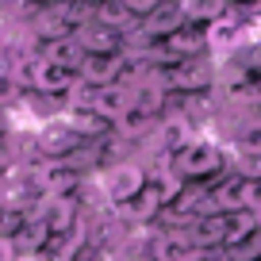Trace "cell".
<instances>
[{"label": "cell", "mask_w": 261, "mask_h": 261, "mask_svg": "<svg viewBox=\"0 0 261 261\" xmlns=\"http://www.w3.org/2000/svg\"><path fill=\"white\" fill-rule=\"evenodd\" d=\"M173 173L185 185H204L215 173H230V162L223 158V146L215 139H196L173 158Z\"/></svg>", "instance_id": "obj_1"}, {"label": "cell", "mask_w": 261, "mask_h": 261, "mask_svg": "<svg viewBox=\"0 0 261 261\" xmlns=\"http://www.w3.org/2000/svg\"><path fill=\"white\" fill-rule=\"evenodd\" d=\"M150 188V173L142 162H112L108 169H100V192L112 207H127L130 200H139Z\"/></svg>", "instance_id": "obj_2"}, {"label": "cell", "mask_w": 261, "mask_h": 261, "mask_svg": "<svg viewBox=\"0 0 261 261\" xmlns=\"http://www.w3.org/2000/svg\"><path fill=\"white\" fill-rule=\"evenodd\" d=\"M77 85V73H69V69H62V65H54L50 58H35L31 69H27V92H35V96H46V100H62L73 92Z\"/></svg>", "instance_id": "obj_3"}, {"label": "cell", "mask_w": 261, "mask_h": 261, "mask_svg": "<svg viewBox=\"0 0 261 261\" xmlns=\"http://www.w3.org/2000/svg\"><path fill=\"white\" fill-rule=\"evenodd\" d=\"M215 81H219V65L212 62V54L188 58V62L165 69V89H169V92H188V96H192V92L212 89Z\"/></svg>", "instance_id": "obj_4"}, {"label": "cell", "mask_w": 261, "mask_h": 261, "mask_svg": "<svg viewBox=\"0 0 261 261\" xmlns=\"http://www.w3.org/2000/svg\"><path fill=\"white\" fill-rule=\"evenodd\" d=\"M35 150H39L42 162H69V158H77L85 150V142L77 139L73 130L62 123V115L50 123H42L39 135H35Z\"/></svg>", "instance_id": "obj_5"}, {"label": "cell", "mask_w": 261, "mask_h": 261, "mask_svg": "<svg viewBox=\"0 0 261 261\" xmlns=\"http://www.w3.org/2000/svg\"><path fill=\"white\" fill-rule=\"evenodd\" d=\"M127 69H130L127 54H85L77 77H81L89 89H108V85L127 81Z\"/></svg>", "instance_id": "obj_6"}, {"label": "cell", "mask_w": 261, "mask_h": 261, "mask_svg": "<svg viewBox=\"0 0 261 261\" xmlns=\"http://www.w3.org/2000/svg\"><path fill=\"white\" fill-rule=\"evenodd\" d=\"M204 39H207V54L212 58H234L242 50V39H246V19L230 8L223 19L204 27Z\"/></svg>", "instance_id": "obj_7"}, {"label": "cell", "mask_w": 261, "mask_h": 261, "mask_svg": "<svg viewBox=\"0 0 261 261\" xmlns=\"http://www.w3.org/2000/svg\"><path fill=\"white\" fill-rule=\"evenodd\" d=\"M196 139H200V135H196L192 119H188L185 112L180 115H162V119H158L154 142H158V150H162L165 158H177L180 150H185L188 142H196Z\"/></svg>", "instance_id": "obj_8"}, {"label": "cell", "mask_w": 261, "mask_h": 261, "mask_svg": "<svg viewBox=\"0 0 261 261\" xmlns=\"http://www.w3.org/2000/svg\"><path fill=\"white\" fill-rule=\"evenodd\" d=\"M77 42L85 46V54H127V35L96 19L77 27Z\"/></svg>", "instance_id": "obj_9"}, {"label": "cell", "mask_w": 261, "mask_h": 261, "mask_svg": "<svg viewBox=\"0 0 261 261\" xmlns=\"http://www.w3.org/2000/svg\"><path fill=\"white\" fill-rule=\"evenodd\" d=\"M130 108H135V96H130V85H127V81L108 85V89H96V92H92V112H96L100 119H108L112 127L130 112Z\"/></svg>", "instance_id": "obj_10"}, {"label": "cell", "mask_w": 261, "mask_h": 261, "mask_svg": "<svg viewBox=\"0 0 261 261\" xmlns=\"http://www.w3.org/2000/svg\"><path fill=\"white\" fill-rule=\"evenodd\" d=\"M62 123L73 130L81 142H96V139H104L108 130H112V123L100 119L92 108H62Z\"/></svg>", "instance_id": "obj_11"}, {"label": "cell", "mask_w": 261, "mask_h": 261, "mask_svg": "<svg viewBox=\"0 0 261 261\" xmlns=\"http://www.w3.org/2000/svg\"><path fill=\"white\" fill-rule=\"evenodd\" d=\"M150 257H154V261H192L196 250H192V242H188L185 230H165V234L154 238Z\"/></svg>", "instance_id": "obj_12"}, {"label": "cell", "mask_w": 261, "mask_h": 261, "mask_svg": "<svg viewBox=\"0 0 261 261\" xmlns=\"http://www.w3.org/2000/svg\"><path fill=\"white\" fill-rule=\"evenodd\" d=\"M162 207H165V192L150 180V188L139 196V200H130L127 207H115V212H119L123 219H130V223H146V219H154Z\"/></svg>", "instance_id": "obj_13"}, {"label": "cell", "mask_w": 261, "mask_h": 261, "mask_svg": "<svg viewBox=\"0 0 261 261\" xmlns=\"http://www.w3.org/2000/svg\"><path fill=\"white\" fill-rule=\"evenodd\" d=\"M230 158H261V115L242 119L230 135Z\"/></svg>", "instance_id": "obj_14"}, {"label": "cell", "mask_w": 261, "mask_h": 261, "mask_svg": "<svg viewBox=\"0 0 261 261\" xmlns=\"http://www.w3.org/2000/svg\"><path fill=\"white\" fill-rule=\"evenodd\" d=\"M39 54H42V58H50L54 65H62V69H69V73H77V69H81V62H85V46L77 42V35L50 42V46H42Z\"/></svg>", "instance_id": "obj_15"}, {"label": "cell", "mask_w": 261, "mask_h": 261, "mask_svg": "<svg viewBox=\"0 0 261 261\" xmlns=\"http://www.w3.org/2000/svg\"><path fill=\"white\" fill-rule=\"evenodd\" d=\"M223 230H227L223 250H230V246L246 242L250 234H257V230H261V219H257L253 212H234V215H223Z\"/></svg>", "instance_id": "obj_16"}, {"label": "cell", "mask_w": 261, "mask_h": 261, "mask_svg": "<svg viewBox=\"0 0 261 261\" xmlns=\"http://www.w3.org/2000/svg\"><path fill=\"white\" fill-rule=\"evenodd\" d=\"M150 127H158V115H154V112H146V108H130V112L123 115V119L115 123L112 130L119 135V139H146Z\"/></svg>", "instance_id": "obj_17"}, {"label": "cell", "mask_w": 261, "mask_h": 261, "mask_svg": "<svg viewBox=\"0 0 261 261\" xmlns=\"http://www.w3.org/2000/svg\"><path fill=\"white\" fill-rule=\"evenodd\" d=\"M227 12H230V4H223V0H185V16L192 27H207L215 19H223Z\"/></svg>", "instance_id": "obj_18"}, {"label": "cell", "mask_w": 261, "mask_h": 261, "mask_svg": "<svg viewBox=\"0 0 261 261\" xmlns=\"http://www.w3.org/2000/svg\"><path fill=\"white\" fill-rule=\"evenodd\" d=\"M27 100V81L19 73H12V69H4L0 65V112L4 108H16Z\"/></svg>", "instance_id": "obj_19"}, {"label": "cell", "mask_w": 261, "mask_h": 261, "mask_svg": "<svg viewBox=\"0 0 261 261\" xmlns=\"http://www.w3.org/2000/svg\"><path fill=\"white\" fill-rule=\"evenodd\" d=\"M230 261H257L261 257V230L257 234H250L246 242H238V246H230V250H223Z\"/></svg>", "instance_id": "obj_20"}, {"label": "cell", "mask_w": 261, "mask_h": 261, "mask_svg": "<svg viewBox=\"0 0 261 261\" xmlns=\"http://www.w3.org/2000/svg\"><path fill=\"white\" fill-rule=\"evenodd\" d=\"M0 261H23V257H19V250H16V242H12V238H0Z\"/></svg>", "instance_id": "obj_21"}, {"label": "cell", "mask_w": 261, "mask_h": 261, "mask_svg": "<svg viewBox=\"0 0 261 261\" xmlns=\"http://www.w3.org/2000/svg\"><path fill=\"white\" fill-rule=\"evenodd\" d=\"M4 188H8V173H0V192H4Z\"/></svg>", "instance_id": "obj_22"}, {"label": "cell", "mask_w": 261, "mask_h": 261, "mask_svg": "<svg viewBox=\"0 0 261 261\" xmlns=\"http://www.w3.org/2000/svg\"><path fill=\"white\" fill-rule=\"evenodd\" d=\"M215 261H230V257H227V253H219V257H215Z\"/></svg>", "instance_id": "obj_23"}]
</instances>
